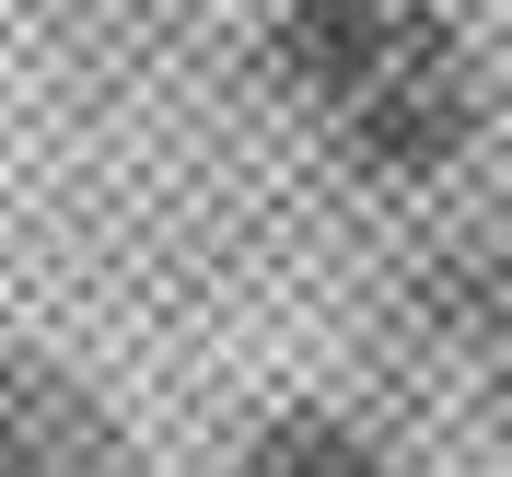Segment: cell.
<instances>
[{"instance_id":"obj_1","label":"cell","mask_w":512,"mask_h":477,"mask_svg":"<svg viewBox=\"0 0 512 477\" xmlns=\"http://www.w3.org/2000/svg\"><path fill=\"white\" fill-rule=\"evenodd\" d=\"M338 128H350L384 175H431V163H454L466 128H478V59H466V35L408 0L396 35H384V59H373V82L338 105Z\"/></svg>"},{"instance_id":"obj_2","label":"cell","mask_w":512,"mask_h":477,"mask_svg":"<svg viewBox=\"0 0 512 477\" xmlns=\"http://www.w3.org/2000/svg\"><path fill=\"white\" fill-rule=\"evenodd\" d=\"M0 477H128V431L82 373L0 350Z\"/></svg>"},{"instance_id":"obj_3","label":"cell","mask_w":512,"mask_h":477,"mask_svg":"<svg viewBox=\"0 0 512 477\" xmlns=\"http://www.w3.org/2000/svg\"><path fill=\"white\" fill-rule=\"evenodd\" d=\"M396 12H408V0H280V24H268V70L338 117V105L373 82V59H384V35H396Z\"/></svg>"},{"instance_id":"obj_4","label":"cell","mask_w":512,"mask_h":477,"mask_svg":"<svg viewBox=\"0 0 512 477\" xmlns=\"http://www.w3.org/2000/svg\"><path fill=\"white\" fill-rule=\"evenodd\" d=\"M233 477H396V466H384V443H361L350 419H268Z\"/></svg>"}]
</instances>
